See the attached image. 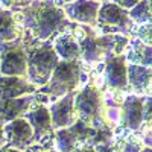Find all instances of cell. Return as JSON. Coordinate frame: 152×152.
<instances>
[{
	"label": "cell",
	"mask_w": 152,
	"mask_h": 152,
	"mask_svg": "<svg viewBox=\"0 0 152 152\" xmlns=\"http://www.w3.org/2000/svg\"><path fill=\"white\" fill-rule=\"evenodd\" d=\"M24 23L37 40H47L67 26V18L64 11L52 2H34L24 12Z\"/></svg>",
	"instance_id": "cell-1"
},
{
	"label": "cell",
	"mask_w": 152,
	"mask_h": 152,
	"mask_svg": "<svg viewBox=\"0 0 152 152\" xmlns=\"http://www.w3.org/2000/svg\"><path fill=\"white\" fill-rule=\"evenodd\" d=\"M28 56V70L26 76L31 79V84L35 85H46L52 76L56 64L59 62L58 55L52 46L43 44L40 47L32 49L26 53Z\"/></svg>",
	"instance_id": "cell-2"
},
{
	"label": "cell",
	"mask_w": 152,
	"mask_h": 152,
	"mask_svg": "<svg viewBox=\"0 0 152 152\" xmlns=\"http://www.w3.org/2000/svg\"><path fill=\"white\" fill-rule=\"evenodd\" d=\"M81 79L79 61H59L49 82L43 88V93L50 96H66L73 93Z\"/></svg>",
	"instance_id": "cell-3"
},
{
	"label": "cell",
	"mask_w": 152,
	"mask_h": 152,
	"mask_svg": "<svg viewBox=\"0 0 152 152\" xmlns=\"http://www.w3.org/2000/svg\"><path fill=\"white\" fill-rule=\"evenodd\" d=\"M128 44V40L122 35H105V37H87L81 41V58L87 62H96L104 56H113L120 53Z\"/></svg>",
	"instance_id": "cell-4"
},
{
	"label": "cell",
	"mask_w": 152,
	"mask_h": 152,
	"mask_svg": "<svg viewBox=\"0 0 152 152\" xmlns=\"http://www.w3.org/2000/svg\"><path fill=\"white\" fill-rule=\"evenodd\" d=\"M73 105L76 108V113L82 123L91 126L94 129L104 128V125H100L99 117H100V94L94 87L88 85L82 91L78 93L75 97Z\"/></svg>",
	"instance_id": "cell-5"
},
{
	"label": "cell",
	"mask_w": 152,
	"mask_h": 152,
	"mask_svg": "<svg viewBox=\"0 0 152 152\" xmlns=\"http://www.w3.org/2000/svg\"><path fill=\"white\" fill-rule=\"evenodd\" d=\"M28 56L17 43H0V73L3 76H26Z\"/></svg>",
	"instance_id": "cell-6"
},
{
	"label": "cell",
	"mask_w": 152,
	"mask_h": 152,
	"mask_svg": "<svg viewBox=\"0 0 152 152\" xmlns=\"http://www.w3.org/2000/svg\"><path fill=\"white\" fill-rule=\"evenodd\" d=\"M97 21L105 32L116 35L119 32L128 34L132 29V21L128 15V11L122 9L116 3H104L97 11Z\"/></svg>",
	"instance_id": "cell-7"
},
{
	"label": "cell",
	"mask_w": 152,
	"mask_h": 152,
	"mask_svg": "<svg viewBox=\"0 0 152 152\" xmlns=\"http://www.w3.org/2000/svg\"><path fill=\"white\" fill-rule=\"evenodd\" d=\"M3 132L5 140L9 143V146L21 152L34 142V132L26 119H15L8 122V125L3 126Z\"/></svg>",
	"instance_id": "cell-8"
},
{
	"label": "cell",
	"mask_w": 152,
	"mask_h": 152,
	"mask_svg": "<svg viewBox=\"0 0 152 152\" xmlns=\"http://www.w3.org/2000/svg\"><path fill=\"white\" fill-rule=\"evenodd\" d=\"M75 93H69L64 97H61L58 102H55L50 107V122H52V128L56 129H64L70 128L75 123Z\"/></svg>",
	"instance_id": "cell-9"
},
{
	"label": "cell",
	"mask_w": 152,
	"mask_h": 152,
	"mask_svg": "<svg viewBox=\"0 0 152 152\" xmlns=\"http://www.w3.org/2000/svg\"><path fill=\"white\" fill-rule=\"evenodd\" d=\"M105 78L110 87L125 90L128 87V78H126V58L125 55H113L107 58L105 67Z\"/></svg>",
	"instance_id": "cell-10"
},
{
	"label": "cell",
	"mask_w": 152,
	"mask_h": 152,
	"mask_svg": "<svg viewBox=\"0 0 152 152\" xmlns=\"http://www.w3.org/2000/svg\"><path fill=\"white\" fill-rule=\"evenodd\" d=\"M99 8H100L99 2H72L66 5L62 11L75 21L85 24H96Z\"/></svg>",
	"instance_id": "cell-11"
},
{
	"label": "cell",
	"mask_w": 152,
	"mask_h": 152,
	"mask_svg": "<svg viewBox=\"0 0 152 152\" xmlns=\"http://www.w3.org/2000/svg\"><path fill=\"white\" fill-rule=\"evenodd\" d=\"M35 87L15 76H0V100L20 99L24 94L34 93Z\"/></svg>",
	"instance_id": "cell-12"
},
{
	"label": "cell",
	"mask_w": 152,
	"mask_h": 152,
	"mask_svg": "<svg viewBox=\"0 0 152 152\" xmlns=\"http://www.w3.org/2000/svg\"><path fill=\"white\" fill-rule=\"evenodd\" d=\"M143 102L145 97L128 96L122 110V122L126 128L138 129L143 123Z\"/></svg>",
	"instance_id": "cell-13"
},
{
	"label": "cell",
	"mask_w": 152,
	"mask_h": 152,
	"mask_svg": "<svg viewBox=\"0 0 152 152\" xmlns=\"http://www.w3.org/2000/svg\"><path fill=\"white\" fill-rule=\"evenodd\" d=\"M26 120L31 125L34 132V142H40L41 138L52 129V122H50V113L46 107H37L32 111L26 113Z\"/></svg>",
	"instance_id": "cell-14"
},
{
	"label": "cell",
	"mask_w": 152,
	"mask_h": 152,
	"mask_svg": "<svg viewBox=\"0 0 152 152\" xmlns=\"http://www.w3.org/2000/svg\"><path fill=\"white\" fill-rule=\"evenodd\" d=\"M34 96H26L12 100H0V122H12L18 119L20 114H23L32 104Z\"/></svg>",
	"instance_id": "cell-15"
},
{
	"label": "cell",
	"mask_w": 152,
	"mask_h": 152,
	"mask_svg": "<svg viewBox=\"0 0 152 152\" xmlns=\"http://www.w3.org/2000/svg\"><path fill=\"white\" fill-rule=\"evenodd\" d=\"M126 78L128 84L132 87L138 94H148L151 87V69L142 66H132L129 64L126 67Z\"/></svg>",
	"instance_id": "cell-16"
},
{
	"label": "cell",
	"mask_w": 152,
	"mask_h": 152,
	"mask_svg": "<svg viewBox=\"0 0 152 152\" xmlns=\"http://www.w3.org/2000/svg\"><path fill=\"white\" fill-rule=\"evenodd\" d=\"M55 53L62 61H79L81 59V47L79 43L70 35H61L55 41Z\"/></svg>",
	"instance_id": "cell-17"
},
{
	"label": "cell",
	"mask_w": 152,
	"mask_h": 152,
	"mask_svg": "<svg viewBox=\"0 0 152 152\" xmlns=\"http://www.w3.org/2000/svg\"><path fill=\"white\" fill-rule=\"evenodd\" d=\"M126 59L131 61L132 66H142V67H149L152 62V50L149 46H145L138 40H135L131 44L129 53L125 55Z\"/></svg>",
	"instance_id": "cell-18"
},
{
	"label": "cell",
	"mask_w": 152,
	"mask_h": 152,
	"mask_svg": "<svg viewBox=\"0 0 152 152\" xmlns=\"http://www.w3.org/2000/svg\"><path fill=\"white\" fill-rule=\"evenodd\" d=\"M17 24L9 11L0 9V43H12L17 38Z\"/></svg>",
	"instance_id": "cell-19"
},
{
	"label": "cell",
	"mask_w": 152,
	"mask_h": 152,
	"mask_svg": "<svg viewBox=\"0 0 152 152\" xmlns=\"http://www.w3.org/2000/svg\"><path fill=\"white\" fill-rule=\"evenodd\" d=\"M128 15L131 18V21L134 23H149L151 21V3L149 2H137V5L131 9V12H128Z\"/></svg>",
	"instance_id": "cell-20"
},
{
	"label": "cell",
	"mask_w": 152,
	"mask_h": 152,
	"mask_svg": "<svg viewBox=\"0 0 152 152\" xmlns=\"http://www.w3.org/2000/svg\"><path fill=\"white\" fill-rule=\"evenodd\" d=\"M56 142H58L59 152H73L76 148V143H78L69 128L56 131Z\"/></svg>",
	"instance_id": "cell-21"
},
{
	"label": "cell",
	"mask_w": 152,
	"mask_h": 152,
	"mask_svg": "<svg viewBox=\"0 0 152 152\" xmlns=\"http://www.w3.org/2000/svg\"><path fill=\"white\" fill-rule=\"evenodd\" d=\"M69 129L72 131V134L75 135V138H76V142H78V143L90 142L91 137L94 135V131H96L94 128H91V126H88V125L82 123L81 120H76Z\"/></svg>",
	"instance_id": "cell-22"
},
{
	"label": "cell",
	"mask_w": 152,
	"mask_h": 152,
	"mask_svg": "<svg viewBox=\"0 0 152 152\" xmlns=\"http://www.w3.org/2000/svg\"><path fill=\"white\" fill-rule=\"evenodd\" d=\"M113 140V132L107 128V126H104V128H99L94 131V135L91 137V140L88 142L90 143V146H97V145H107V143H111Z\"/></svg>",
	"instance_id": "cell-23"
},
{
	"label": "cell",
	"mask_w": 152,
	"mask_h": 152,
	"mask_svg": "<svg viewBox=\"0 0 152 152\" xmlns=\"http://www.w3.org/2000/svg\"><path fill=\"white\" fill-rule=\"evenodd\" d=\"M137 35H138V41L151 47V23L142 24L137 31Z\"/></svg>",
	"instance_id": "cell-24"
},
{
	"label": "cell",
	"mask_w": 152,
	"mask_h": 152,
	"mask_svg": "<svg viewBox=\"0 0 152 152\" xmlns=\"http://www.w3.org/2000/svg\"><path fill=\"white\" fill-rule=\"evenodd\" d=\"M119 149L116 152H140L142 151V146L138 142H132V140H126V142H120Z\"/></svg>",
	"instance_id": "cell-25"
},
{
	"label": "cell",
	"mask_w": 152,
	"mask_h": 152,
	"mask_svg": "<svg viewBox=\"0 0 152 152\" xmlns=\"http://www.w3.org/2000/svg\"><path fill=\"white\" fill-rule=\"evenodd\" d=\"M116 5L126 11V9H132V8L137 5V2H135V0H129V2H126V0H122V2H116Z\"/></svg>",
	"instance_id": "cell-26"
},
{
	"label": "cell",
	"mask_w": 152,
	"mask_h": 152,
	"mask_svg": "<svg viewBox=\"0 0 152 152\" xmlns=\"http://www.w3.org/2000/svg\"><path fill=\"white\" fill-rule=\"evenodd\" d=\"M94 152H116V149L111 146V143H107V145H97V146H94Z\"/></svg>",
	"instance_id": "cell-27"
},
{
	"label": "cell",
	"mask_w": 152,
	"mask_h": 152,
	"mask_svg": "<svg viewBox=\"0 0 152 152\" xmlns=\"http://www.w3.org/2000/svg\"><path fill=\"white\" fill-rule=\"evenodd\" d=\"M73 152H94V148L93 146H82V148H78V149H75Z\"/></svg>",
	"instance_id": "cell-28"
},
{
	"label": "cell",
	"mask_w": 152,
	"mask_h": 152,
	"mask_svg": "<svg viewBox=\"0 0 152 152\" xmlns=\"http://www.w3.org/2000/svg\"><path fill=\"white\" fill-rule=\"evenodd\" d=\"M3 123L0 122V149H2V146H3V143H5V132H3Z\"/></svg>",
	"instance_id": "cell-29"
},
{
	"label": "cell",
	"mask_w": 152,
	"mask_h": 152,
	"mask_svg": "<svg viewBox=\"0 0 152 152\" xmlns=\"http://www.w3.org/2000/svg\"><path fill=\"white\" fill-rule=\"evenodd\" d=\"M0 152H21V151L12 149V148H5V149H0Z\"/></svg>",
	"instance_id": "cell-30"
},
{
	"label": "cell",
	"mask_w": 152,
	"mask_h": 152,
	"mask_svg": "<svg viewBox=\"0 0 152 152\" xmlns=\"http://www.w3.org/2000/svg\"><path fill=\"white\" fill-rule=\"evenodd\" d=\"M140 152H151V146H149V148H148V146H146V148H143Z\"/></svg>",
	"instance_id": "cell-31"
}]
</instances>
